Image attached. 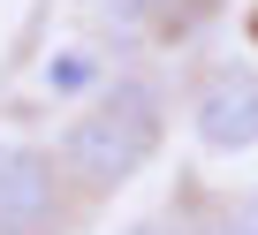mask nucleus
Instances as JSON below:
<instances>
[{
  "label": "nucleus",
  "instance_id": "1",
  "mask_svg": "<svg viewBox=\"0 0 258 235\" xmlns=\"http://www.w3.org/2000/svg\"><path fill=\"white\" fill-rule=\"evenodd\" d=\"M160 129H167V114H160V84L145 76H114L91 114H76L69 137H61V175L91 197L121 190L129 175H137L152 152H160Z\"/></svg>",
  "mask_w": 258,
  "mask_h": 235
},
{
  "label": "nucleus",
  "instance_id": "2",
  "mask_svg": "<svg viewBox=\"0 0 258 235\" xmlns=\"http://www.w3.org/2000/svg\"><path fill=\"white\" fill-rule=\"evenodd\" d=\"M61 227V167L38 144H8L0 160V235H53Z\"/></svg>",
  "mask_w": 258,
  "mask_h": 235
},
{
  "label": "nucleus",
  "instance_id": "5",
  "mask_svg": "<svg viewBox=\"0 0 258 235\" xmlns=\"http://www.w3.org/2000/svg\"><path fill=\"white\" fill-rule=\"evenodd\" d=\"M220 235H258V197H243V205H228V220H220Z\"/></svg>",
  "mask_w": 258,
  "mask_h": 235
},
{
  "label": "nucleus",
  "instance_id": "4",
  "mask_svg": "<svg viewBox=\"0 0 258 235\" xmlns=\"http://www.w3.org/2000/svg\"><path fill=\"white\" fill-rule=\"evenodd\" d=\"M91 84V61L84 53H69V61H46V91H84Z\"/></svg>",
  "mask_w": 258,
  "mask_h": 235
},
{
  "label": "nucleus",
  "instance_id": "6",
  "mask_svg": "<svg viewBox=\"0 0 258 235\" xmlns=\"http://www.w3.org/2000/svg\"><path fill=\"white\" fill-rule=\"evenodd\" d=\"M129 235H205V227H167V220H145V227H129ZM220 235V227H213Z\"/></svg>",
  "mask_w": 258,
  "mask_h": 235
},
{
  "label": "nucleus",
  "instance_id": "3",
  "mask_svg": "<svg viewBox=\"0 0 258 235\" xmlns=\"http://www.w3.org/2000/svg\"><path fill=\"white\" fill-rule=\"evenodd\" d=\"M190 129L205 152H250L258 144V76L250 68H213L190 99Z\"/></svg>",
  "mask_w": 258,
  "mask_h": 235
},
{
  "label": "nucleus",
  "instance_id": "7",
  "mask_svg": "<svg viewBox=\"0 0 258 235\" xmlns=\"http://www.w3.org/2000/svg\"><path fill=\"white\" fill-rule=\"evenodd\" d=\"M0 160H8V144H0Z\"/></svg>",
  "mask_w": 258,
  "mask_h": 235
}]
</instances>
